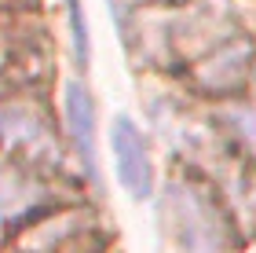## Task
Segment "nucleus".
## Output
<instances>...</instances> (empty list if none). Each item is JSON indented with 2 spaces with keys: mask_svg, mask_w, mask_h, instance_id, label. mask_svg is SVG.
Here are the masks:
<instances>
[{
  "mask_svg": "<svg viewBox=\"0 0 256 253\" xmlns=\"http://www.w3.org/2000/svg\"><path fill=\"white\" fill-rule=\"evenodd\" d=\"M40 198H44V191L37 187V183H30L22 172L8 169L4 162H0V220L33 209Z\"/></svg>",
  "mask_w": 256,
  "mask_h": 253,
  "instance_id": "obj_6",
  "label": "nucleus"
},
{
  "mask_svg": "<svg viewBox=\"0 0 256 253\" xmlns=\"http://www.w3.org/2000/svg\"><path fill=\"white\" fill-rule=\"evenodd\" d=\"M66 118H70V136H74L77 158L84 162L88 176L96 180V103L80 81H66Z\"/></svg>",
  "mask_w": 256,
  "mask_h": 253,
  "instance_id": "obj_4",
  "label": "nucleus"
},
{
  "mask_svg": "<svg viewBox=\"0 0 256 253\" xmlns=\"http://www.w3.org/2000/svg\"><path fill=\"white\" fill-rule=\"evenodd\" d=\"M230 129L238 132V140L249 147V154L256 158V103H238V107L227 110Z\"/></svg>",
  "mask_w": 256,
  "mask_h": 253,
  "instance_id": "obj_7",
  "label": "nucleus"
},
{
  "mask_svg": "<svg viewBox=\"0 0 256 253\" xmlns=\"http://www.w3.org/2000/svg\"><path fill=\"white\" fill-rule=\"evenodd\" d=\"M249 59H252L249 41H238L234 48L227 44V48L216 52L208 63H202V70H198V81H205L208 88H216V92H227V88H234L242 77H246Z\"/></svg>",
  "mask_w": 256,
  "mask_h": 253,
  "instance_id": "obj_5",
  "label": "nucleus"
},
{
  "mask_svg": "<svg viewBox=\"0 0 256 253\" xmlns=\"http://www.w3.org/2000/svg\"><path fill=\"white\" fill-rule=\"evenodd\" d=\"M0 143L26 151L40 162H59V147H55L48 121L30 103H0Z\"/></svg>",
  "mask_w": 256,
  "mask_h": 253,
  "instance_id": "obj_3",
  "label": "nucleus"
},
{
  "mask_svg": "<svg viewBox=\"0 0 256 253\" xmlns=\"http://www.w3.org/2000/svg\"><path fill=\"white\" fill-rule=\"evenodd\" d=\"M168 224L180 253H230L234 231L212 194L194 180L168 183Z\"/></svg>",
  "mask_w": 256,
  "mask_h": 253,
  "instance_id": "obj_1",
  "label": "nucleus"
},
{
  "mask_svg": "<svg viewBox=\"0 0 256 253\" xmlns=\"http://www.w3.org/2000/svg\"><path fill=\"white\" fill-rule=\"evenodd\" d=\"M110 15L118 22L124 44H132V0H110Z\"/></svg>",
  "mask_w": 256,
  "mask_h": 253,
  "instance_id": "obj_9",
  "label": "nucleus"
},
{
  "mask_svg": "<svg viewBox=\"0 0 256 253\" xmlns=\"http://www.w3.org/2000/svg\"><path fill=\"white\" fill-rule=\"evenodd\" d=\"M110 147H114V165H118V180L121 187L132 194L136 202L150 198L154 191V169H150V154H146V140L136 129L132 118L118 114L110 129Z\"/></svg>",
  "mask_w": 256,
  "mask_h": 253,
  "instance_id": "obj_2",
  "label": "nucleus"
},
{
  "mask_svg": "<svg viewBox=\"0 0 256 253\" xmlns=\"http://www.w3.org/2000/svg\"><path fill=\"white\" fill-rule=\"evenodd\" d=\"M70 8V30H74V55H77V66L88 70V59H92V44H88V22H84V11H80V0H66Z\"/></svg>",
  "mask_w": 256,
  "mask_h": 253,
  "instance_id": "obj_8",
  "label": "nucleus"
}]
</instances>
